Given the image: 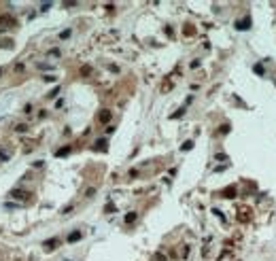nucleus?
I'll use <instances>...</instances> for the list:
<instances>
[{"mask_svg": "<svg viewBox=\"0 0 276 261\" xmlns=\"http://www.w3.org/2000/svg\"><path fill=\"white\" fill-rule=\"evenodd\" d=\"M236 30H248L251 28V15H246V17H242V19H238L236 23Z\"/></svg>", "mask_w": 276, "mask_h": 261, "instance_id": "f03ea898", "label": "nucleus"}, {"mask_svg": "<svg viewBox=\"0 0 276 261\" xmlns=\"http://www.w3.org/2000/svg\"><path fill=\"white\" fill-rule=\"evenodd\" d=\"M9 157H11V155H9V153H7V151H0V159H4V161H7V159H9Z\"/></svg>", "mask_w": 276, "mask_h": 261, "instance_id": "f3484780", "label": "nucleus"}, {"mask_svg": "<svg viewBox=\"0 0 276 261\" xmlns=\"http://www.w3.org/2000/svg\"><path fill=\"white\" fill-rule=\"evenodd\" d=\"M136 217H138L136 212H128V215H125V223H134V221H136Z\"/></svg>", "mask_w": 276, "mask_h": 261, "instance_id": "1a4fd4ad", "label": "nucleus"}, {"mask_svg": "<svg viewBox=\"0 0 276 261\" xmlns=\"http://www.w3.org/2000/svg\"><path fill=\"white\" fill-rule=\"evenodd\" d=\"M38 68H40V70H51V66H49V64H38Z\"/></svg>", "mask_w": 276, "mask_h": 261, "instance_id": "6ab92c4d", "label": "nucleus"}, {"mask_svg": "<svg viewBox=\"0 0 276 261\" xmlns=\"http://www.w3.org/2000/svg\"><path fill=\"white\" fill-rule=\"evenodd\" d=\"M15 132H19V134H24V132H28V125H17V128H15Z\"/></svg>", "mask_w": 276, "mask_h": 261, "instance_id": "4468645a", "label": "nucleus"}, {"mask_svg": "<svg viewBox=\"0 0 276 261\" xmlns=\"http://www.w3.org/2000/svg\"><path fill=\"white\" fill-rule=\"evenodd\" d=\"M9 195H11V198H17V200H28V198H30V193L24 191V189H11Z\"/></svg>", "mask_w": 276, "mask_h": 261, "instance_id": "7ed1b4c3", "label": "nucleus"}, {"mask_svg": "<svg viewBox=\"0 0 276 261\" xmlns=\"http://www.w3.org/2000/svg\"><path fill=\"white\" fill-rule=\"evenodd\" d=\"M183 113H185V108H178V110H176L172 117H174V119H178V117H183Z\"/></svg>", "mask_w": 276, "mask_h": 261, "instance_id": "2eb2a0df", "label": "nucleus"}, {"mask_svg": "<svg viewBox=\"0 0 276 261\" xmlns=\"http://www.w3.org/2000/svg\"><path fill=\"white\" fill-rule=\"evenodd\" d=\"M191 147H193V140H185V142H183V151H191Z\"/></svg>", "mask_w": 276, "mask_h": 261, "instance_id": "9d476101", "label": "nucleus"}, {"mask_svg": "<svg viewBox=\"0 0 276 261\" xmlns=\"http://www.w3.org/2000/svg\"><path fill=\"white\" fill-rule=\"evenodd\" d=\"M57 244H60V240H57V238H49V240H45V242H43V246H45V248H47V251H51V248H55Z\"/></svg>", "mask_w": 276, "mask_h": 261, "instance_id": "39448f33", "label": "nucleus"}, {"mask_svg": "<svg viewBox=\"0 0 276 261\" xmlns=\"http://www.w3.org/2000/svg\"><path fill=\"white\" fill-rule=\"evenodd\" d=\"M0 47H4V49H11V47H13V40H2V45H0Z\"/></svg>", "mask_w": 276, "mask_h": 261, "instance_id": "ddd939ff", "label": "nucleus"}, {"mask_svg": "<svg viewBox=\"0 0 276 261\" xmlns=\"http://www.w3.org/2000/svg\"><path fill=\"white\" fill-rule=\"evenodd\" d=\"M219 132H221V134H227V132H229V125H221Z\"/></svg>", "mask_w": 276, "mask_h": 261, "instance_id": "a211bd4d", "label": "nucleus"}, {"mask_svg": "<svg viewBox=\"0 0 276 261\" xmlns=\"http://www.w3.org/2000/svg\"><path fill=\"white\" fill-rule=\"evenodd\" d=\"M0 75H2V70H0Z\"/></svg>", "mask_w": 276, "mask_h": 261, "instance_id": "412c9836", "label": "nucleus"}, {"mask_svg": "<svg viewBox=\"0 0 276 261\" xmlns=\"http://www.w3.org/2000/svg\"><path fill=\"white\" fill-rule=\"evenodd\" d=\"M13 26H15V19L11 15H0V28H2L0 32H4L7 28H13Z\"/></svg>", "mask_w": 276, "mask_h": 261, "instance_id": "f257e3e1", "label": "nucleus"}, {"mask_svg": "<svg viewBox=\"0 0 276 261\" xmlns=\"http://www.w3.org/2000/svg\"><path fill=\"white\" fill-rule=\"evenodd\" d=\"M68 153H70V147H64V149H60V151H55V157H66Z\"/></svg>", "mask_w": 276, "mask_h": 261, "instance_id": "6e6552de", "label": "nucleus"}, {"mask_svg": "<svg viewBox=\"0 0 276 261\" xmlns=\"http://www.w3.org/2000/svg\"><path fill=\"white\" fill-rule=\"evenodd\" d=\"M98 121H100V123H108V121H110V110H108V108H102V110L98 113Z\"/></svg>", "mask_w": 276, "mask_h": 261, "instance_id": "20e7f679", "label": "nucleus"}, {"mask_svg": "<svg viewBox=\"0 0 276 261\" xmlns=\"http://www.w3.org/2000/svg\"><path fill=\"white\" fill-rule=\"evenodd\" d=\"M225 195H229V198H232V195H236V189L234 187H229V189H225V191H223Z\"/></svg>", "mask_w": 276, "mask_h": 261, "instance_id": "f8f14e48", "label": "nucleus"}, {"mask_svg": "<svg viewBox=\"0 0 276 261\" xmlns=\"http://www.w3.org/2000/svg\"><path fill=\"white\" fill-rule=\"evenodd\" d=\"M60 36H62V38H68V36H70V30H64V32H62Z\"/></svg>", "mask_w": 276, "mask_h": 261, "instance_id": "aec40b11", "label": "nucleus"}, {"mask_svg": "<svg viewBox=\"0 0 276 261\" xmlns=\"http://www.w3.org/2000/svg\"><path fill=\"white\" fill-rule=\"evenodd\" d=\"M106 145H108V142H106V138H100V140H96L94 149H96V151H106Z\"/></svg>", "mask_w": 276, "mask_h": 261, "instance_id": "423d86ee", "label": "nucleus"}, {"mask_svg": "<svg viewBox=\"0 0 276 261\" xmlns=\"http://www.w3.org/2000/svg\"><path fill=\"white\" fill-rule=\"evenodd\" d=\"M89 72H91L89 66H83V68H81V75H89Z\"/></svg>", "mask_w": 276, "mask_h": 261, "instance_id": "dca6fc26", "label": "nucleus"}, {"mask_svg": "<svg viewBox=\"0 0 276 261\" xmlns=\"http://www.w3.org/2000/svg\"><path fill=\"white\" fill-rule=\"evenodd\" d=\"M81 238H83V233H81V231H72L70 236H68V242H79Z\"/></svg>", "mask_w": 276, "mask_h": 261, "instance_id": "0eeeda50", "label": "nucleus"}, {"mask_svg": "<svg viewBox=\"0 0 276 261\" xmlns=\"http://www.w3.org/2000/svg\"><path fill=\"white\" fill-rule=\"evenodd\" d=\"M57 93H60V85H57V87H53V89H51V91L47 93V98H55Z\"/></svg>", "mask_w": 276, "mask_h": 261, "instance_id": "9b49d317", "label": "nucleus"}]
</instances>
